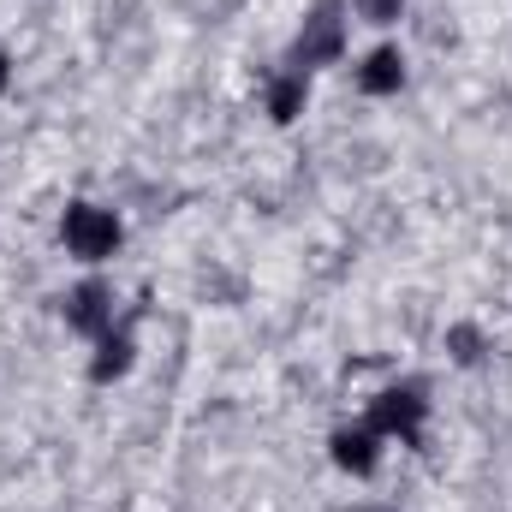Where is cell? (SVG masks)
Returning a JSON list of instances; mask_svg holds the SVG:
<instances>
[{
  "label": "cell",
  "instance_id": "6",
  "mask_svg": "<svg viewBox=\"0 0 512 512\" xmlns=\"http://www.w3.org/2000/svg\"><path fill=\"white\" fill-rule=\"evenodd\" d=\"M405 84V54L399 48H376L364 66H358V90L364 96H393Z\"/></svg>",
  "mask_w": 512,
  "mask_h": 512
},
{
  "label": "cell",
  "instance_id": "5",
  "mask_svg": "<svg viewBox=\"0 0 512 512\" xmlns=\"http://www.w3.org/2000/svg\"><path fill=\"white\" fill-rule=\"evenodd\" d=\"M328 453H334V465H340V471H352V477H370V471L382 465V435H376L370 423H358V429H334Z\"/></svg>",
  "mask_w": 512,
  "mask_h": 512
},
{
  "label": "cell",
  "instance_id": "11",
  "mask_svg": "<svg viewBox=\"0 0 512 512\" xmlns=\"http://www.w3.org/2000/svg\"><path fill=\"white\" fill-rule=\"evenodd\" d=\"M6 84H12V60L0 54V96H6Z\"/></svg>",
  "mask_w": 512,
  "mask_h": 512
},
{
  "label": "cell",
  "instance_id": "10",
  "mask_svg": "<svg viewBox=\"0 0 512 512\" xmlns=\"http://www.w3.org/2000/svg\"><path fill=\"white\" fill-rule=\"evenodd\" d=\"M358 6V18H370V24H399V12H405V0H352Z\"/></svg>",
  "mask_w": 512,
  "mask_h": 512
},
{
  "label": "cell",
  "instance_id": "4",
  "mask_svg": "<svg viewBox=\"0 0 512 512\" xmlns=\"http://www.w3.org/2000/svg\"><path fill=\"white\" fill-rule=\"evenodd\" d=\"M60 310H66V328H78L84 340H102L108 328H114V286L108 280H78L66 298H60Z\"/></svg>",
  "mask_w": 512,
  "mask_h": 512
},
{
  "label": "cell",
  "instance_id": "7",
  "mask_svg": "<svg viewBox=\"0 0 512 512\" xmlns=\"http://www.w3.org/2000/svg\"><path fill=\"white\" fill-rule=\"evenodd\" d=\"M304 102H310V78H304V72H280V78L268 84V120H274V126H292V120L304 114Z\"/></svg>",
  "mask_w": 512,
  "mask_h": 512
},
{
  "label": "cell",
  "instance_id": "1",
  "mask_svg": "<svg viewBox=\"0 0 512 512\" xmlns=\"http://www.w3.org/2000/svg\"><path fill=\"white\" fill-rule=\"evenodd\" d=\"M346 54V6L340 0H316L298 24V42H292V72H316V66H334Z\"/></svg>",
  "mask_w": 512,
  "mask_h": 512
},
{
  "label": "cell",
  "instance_id": "3",
  "mask_svg": "<svg viewBox=\"0 0 512 512\" xmlns=\"http://www.w3.org/2000/svg\"><path fill=\"white\" fill-rule=\"evenodd\" d=\"M423 417H429L423 387H387V393H376V405H370L364 423H370L382 441H417V435H423Z\"/></svg>",
  "mask_w": 512,
  "mask_h": 512
},
{
  "label": "cell",
  "instance_id": "8",
  "mask_svg": "<svg viewBox=\"0 0 512 512\" xmlns=\"http://www.w3.org/2000/svg\"><path fill=\"white\" fill-rule=\"evenodd\" d=\"M131 352H137V346H131V334H126V328H108V334L96 340L90 376H96V382H114V376H126V370H131Z\"/></svg>",
  "mask_w": 512,
  "mask_h": 512
},
{
  "label": "cell",
  "instance_id": "9",
  "mask_svg": "<svg viewBox=\"0 0 512 512\" xmlns=\"http://www.w3.org/2000/svg\"><path fill=\"white\" fill-rule=\"evenodd\" d=\"M447 352H453V364H483V352H489V340H483V328L477 322H453L447 328Z\"/></svg>",
  "mask_w": 512,
  "mask_h": 512
},
{
  "label": "cell",
  "instance_id": "2",
  "mask_svg": "<svg viewBox=\"0 0 512 512\" xmlns=\"http://www.w3.org/2000/svg\"><path fill=\"white\" fill-rule=\"evenodd\" d=\"M60 239H66V251L78 256V262H108V256L120 251V215L114 209H102V203H72L66 209V221H60Z\"/></svg>",
  "mask_w": 512,
  "mask_h": 512
}]
</instances>
